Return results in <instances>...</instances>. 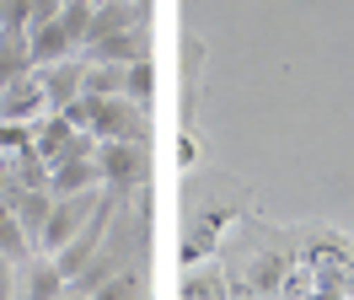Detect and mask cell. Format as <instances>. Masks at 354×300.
Here are the masks:
<instances>
[{"mask_svg": "<svg viewBox=\"0 0 354 300\" xmlns=\"http://www.w3.org/2000/svg\"><path fill=\"white\" fill-rule=\"evenodd\" d=\"M32 247H38V241L27 236V225H22V220H17V214H11V209H6V214H0V252H6V257H17V263H22V257L32 252Z\"/></svg>", "mask_w": 354, "mask_h": 300, "instance_id": "obj_15", "label": "cell"}, {"mask_svg": "<svg viewBox=\"0 0 354 300\" xmlns=\"http://www.w3.org/2000/svg\"><path fill=\"white\" fill-rule=\"evenodd\" d=\"M6 295H17V257L0 252V300H6Z\"/></svg>", "mask_w": 354, "mask_h": 300, "instance_id": "obj_18", "label": "cell"}, {"mask_svg": "<svg viewBox=\"0 0 354 300\" xmlns=\"http://www.w3.org/2000/svg\"><path fill=\"white\" fill-rule=\"evenodd\" d=\"M86 188H102V171H97V156H65L48 167V193L65 198V193H86Z\"/></svg>", "mask_w": 354, "mask_h": 300, "instance_id": "obj_6", "label": "cell"}, {"mask_svg": "<svg viewBox=\"0 0 354 300\" xmlns=\"http://www.w3.org/2000/svg\"><path fill=\"white\" fill-rule=\"evenodd\" d=\"M91 6L97 0H65V11H59V21H65V32L75 43H86V27H91Z\"/></svg>", "mask_w": 354, "mask_h": 300, "instance_id": "obj_16", "label": "cell"}, {"mask_svg": "<svg viewBox=\"0 0 354 300\" xmlns=\"http://www.w3.org/2000/svg\"><path fill=\"white\" fill-rule=\"evenodd\" d=\"M183 295H188V300H204V295H225V284H215L209 274H194L188 284H183Z\"/></svg>", "mask_w": 354, "mask_h": 300, "instance_id": "obj_17", "label": "cell"}, {"mask_svg": "<svg viewBox=\"0 0 354 300\" xmlns=\"http://www.w3.org/2000/svg\"><path fill=\"white\" fill-rule=\"evenodd\" d=\"M75 48H81V43L65 32V21H59V17H54V21H32V27H27V54H32V70L70 59Z\"/></svg>", "mask_w": 354, "mask_h": 300, "instance_id": "obj_5", "label": "cell"}, {"mask_svg": "<svg viewBox=\"0 0 354 300\" xmlns=\"http://www.w3.org/2000/svg\"><path fill=\"white\" fill-rule=\"evenodd\" d=\"M151 284H145V268H118L113 279H102V290H97V300H134V295H145Z\"/></svg>", "mask_w": 354, "mask_h": 300, "instance_id": "obj_13", "label": "cell"}, {"mask_svg": "<svg viewBox=\"0 0 354 300\" xmlns=\"http://www.w3.org/2000/svg\"><path fill=\"white\" fill-rule=\"evenodd\" d=\"M0 32H6V27H0Z\"/></svg>", "mask_w": 354, "mask_h": 300, "instance_id": "obj_20", "label": "cell"}, {"mask_svg": "<svg viewBox=\"0 0 354 300\" xmlns=\"http://www.w3.org/2000/svg\"><path fill=\"white\" fill-rule=\"evenodd\" d=\"M86 59H108V64H140L151 59V43L140 27H124V32H108V38H91L86 43Z\"/></svg>", "mask_w": 354, "mask_h": 300, "instance_id": "obj_7", "label": "cell"}, {"mask_svg": "<svg viewBox=\"0 0 354 300\" xmlns=\"http://www.w3.org/2000/svg\"><path fill=\"white\" fill-rule=\"evenodd\" d=\"M301 268L311 274V295H354V247L344 236H322Z\"/></svg>", "mask_w": 354, "mask_h": 300, "instance_id": "obj_1", "label": "cell"}, {"mask_svg": "<svg viewBox=\"0 0 354 300\" xmlns=\"http://www.w3.org/2000/svg\"><path fill=\"white\" fill-rule=\"evenodd\" d=\"M32 70V54H27V32H0V86L17 81Z\"/></svg>", "mask_w": 354, "mask_h": 300, "instance_id": "obj_11", "label": "cell"}, {"mask_svg": "<svg viewBox=\"0 0 354 300\" xmlns=\"http://www.w3.org/2000/svg\"><path fill=\"white\" fill-rule=\"evenodd\" d=\"M124 27H140V6H134V0H97V6H91L86 43L108 38V32H124Z\"/></svg>", "mask_w": 354, "mask_h": 300, "instance_id": "obj_10", "label": "cell"}, {"mask_svg": "<svg viewBox=\"0 0 354 300\" xmlns=\"http://www.w3.org/2000/svg\"><path fill=\"white\" fill-rule=\"evenodd\" d=\"M17 279H22V284H17V295H27V300H54V295H65V268L54 263V252H48V257H32Z\"/></svg>", "mask_w": 354, "mask_h": 300, "instance_id": "obj_8", "label": "cell"}, {"mask_svg": "<svg viewBox=\"0 0 354 300\" xmlns=\"http://www.w3.org/2000/svg\"><path fill=\"white\" fill-rule=\"evenodd\" d=\"M44 113H48V91H44V75H38V70H27V75L0 86V118H11V124H38Z\"/></svg>", "mask_w": 354, "mask_h": 300, "instance_id": "obj_4", "label": "cell"}, {"mask_svg": "<svg viewBox=\"0 0 354 300\" xmlns=\"http://www.w3.org/2000/svg\"><path fill=\"white\" fill-rule=\"evenodd\" d=\"M44 91H48V107H65L81 97V81H86V64L81 59H59V64H44Z\"/></svg>", "mask_w": 354, "mask_h": 300, "instance_id": "obj_9", "label": "cell"}, {"mask_svg": "<svg viewBox=\"0 0 354 300\" xmlns=\"http://www.w3.org/2000/svg\"><path fill=\"white\" fill-rule=\"evenodd\" d=\"M124 97H129V102H140V107L156 102V70H151V59L124 64Z\"/></svg>", "mask_w": 354, "mask_h": 300, "instance_id": "obj_14", "label": "cell"}, {"mask_svg": "<svg viewBox=\"0 0 354 300\" xmlns=\"http://www.w3.org/2000/svg\"><path fill=\"white\" fill-rule=\"evenodd\" d=\"M97 171H102V188L124 204L140 182V171H145V145H134V140H97Z\"/></svg>", "mask_w": 354, "mask_h": 300, "instance_id": "obj_2", "label": "cell"}, {"mask_svg": "<svg viewBox=\"0 0 354 300\" xmlns=\"http://www.w3.org/2000/svg\"><path fill=\"white\" fill-rule=\"evenodd\" d=\"M91 214H97V188L54 198V209H48V220H44V236H38V247H44V252H59V247H65V241L81 231V225H86Z\"/></svg>", "mask_w": 354, "mask_h": 300, "instance_id": "obj_3", "label": "cell"}, {"mask_svg": "<svg viewBox=\"0 0 354 300\" xmlns=\"http://www.w3.org/2000/svg\"><path fill=\"white\" fill-rule=\"evenodd\" d=\"M59 11H65V0H32V21H54ZM32 21H27V27H32Z\"/></svg>", "mask_w": 354, "mask_h": 300, "instance_id": "obj_19", "label": "cell"}, {"mask_svg": "<svg viewBox=\"0 0 354 300\" xmlns=\"http://www.w3.org/2000/svg\"><path fill=\"white\" fill-rule=\"evenodd\" d=\"M81 91H91V97H118V91H124V64L86 59V81H81Z\"/></svg>", "mask_w": 354, "mask_h": 300, "instance_id": "obj_12", "label": "cell"}]
</instances>
